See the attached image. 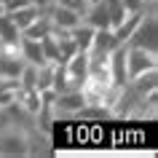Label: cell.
<instances>
[{
  "label": "cell",
  "mask_w": 158,
  "mask_h": 158,
  "mask_svg": "<svg viewBox=\"0 0 158 158\" xmlns=\"http://www.w3.org/2000/svg\"><path fill=\"white\" fill-rule=\"evenodd\" d=\"M139 19H142V14H129V16H126L123 22L113 30L115 40H118V43H126V40H129V38H131V32L137 30V24H139Z\"/></svg>",
  "instance_id": "cell-11"
},
{
  "label": "cell",
  "mask_w": 158,
  "mask_h": 158,
  "mask_svg": "<svg viewBox=\"0 0 158 158\" xmlns=\"http://www.w3.org/2000/svg\"><path fill=\"white\" fill-rule=\"evenodd\" d=\"M48 3H54V0H48Z\"/></svg>",
  "instance_id": "cell-15"
},
{
  "label": "cell",
  "mask_w": 158,
  "mask_h": 158,
  "mask_svg": "<svg viewBox=\"0 0 158 158\" xmlns=\"http://www.w3.org/2000/svg\"><path fill=\"white\" fill-rule=\"evenodd\" d=\"M158 67V56L156 51H145L137 46H126V75L131 81L134 75L145 73V70H156Z\"/></svg>",
  "instance_id": "cell-2"
},
{
  "label": "cell",
  "mask_w": 158,
  "mask_h": 158,
  "mask_svg": "<svg viewBox=\"0 0 158 158\" xmlns=\"http://www.w3.org/2000/svg\"><path fill=\"white\" fill-rule=\"evenodd\" d=\"M48 19H51V27L56 30H73L78 22H81V14L64 8V6H56V3H48Z\"/></svg>",
  "instance_id": "cell-5"
},
{
  "label": "cell",
  "mask_w": 158,
  "mask_h": 158,
  "mask_svg": "<svg viewBox=\"0 0 158 158\" xmlns=\"http://www.w3.org/2000/svg\"><path fill=\"white\" fill-rule=\"evenodd\" d=\"M54 3H56V6H64V8H70V11H75V14H81V16H83L86 8L91 6L89 0H54Z\"/></svg>",
  "instance_id": "cell-12"
},
{
  "label": "cell",
  "mask_w": 158,
  "mask_h": 158,
  "mask_svg": "<svg viewBox=\"0 0 158 158\" xmlns=\"http://www.w3.org/2000/svg\"><path fill=\"white\" fill-rule=\"evenodd\" d=\"M86 105L83 91L81 89H70V91H59L54 97V115H78V110Z\"/></svg>",
  "instance_id": "cell-3"
},
{
  "label": "cell",
  "mask_w": 158,
  "mask_h": 158,
  "mask_svg": "<svg viewBox=\"0 0 158 158\" xmlns=\"http://www.w3.org/2000/svg\"><path fill=\"white\" fill-rule=\"evenodd\" d=\"M70 38L75 40L78 51H89V46H91V38H94V27H89L86 22H78V24L70 30Z\"/></svg>",
  "instance_id": "cell-10"
},
{
  "label": "cell",
  "mask_w": 158,
  "mask_h": 158,
  "mask_svg": "<svg viewBox=\"0 0 158 158\" xmlns=\"http://www.w3.org/2000/svg\"><path fill=\"white\" fill-rule=\"evenodd\" d=\"M22 30L11 22L8 14H0V46H19Z\"/></svg>",
  "instance_id": "cell-8"
},
{
  "label": "cell",
  "mask_w": 158,
  "mask_h": 158,
  "mask_svg": "<svg viewBox=\"0 0 158 158\" xmlns=\"http://www.w3.org/2000/svg\"><path fill=\"white\" fill-rule=\"evenodd\" d=\"M19 54H22V59H24L27 64H43L46 62L40 40H32V38H24V35L19 40Z\"/></svg>",
  "instance_id": "cell-6"
},
{
  "label": "cell",
  "mask_w": 158,
  "mask_h": 158,
  "mask_svg": "<svg viewBox=\"0 0 158 158\" xmlns=\"http://www.w3.org/2000/svg\"><path fill=\"white\" fill-rule=\"evenodd\" d=\"M40 11H43V8H38V6H32V3H27V6H22V8H16V11H6V14H8L11 22H14V24H16L19 30L24 32L27 27H30L35 19L40 16Z\"/></svg>",
  "instance_id": "cell-7"
},
{
  "label": "cell",
  "mask_w": 158,
  "mask_h": 158,
  "mask_svg": "<svg viewBox=\"0 0 158 158\" xmlns=\"http://www.w3.org/2000/svg\"><path fill=\"white\" fill-rule=\"evenodd\" d=\"M115 46H121V43L115 40L113 30H94V38H91L89 51H105V54H110Z\"/></svg>",
  "instance_id": "cell-9"
},
{
  "label": "cell",
  "mask_w": 158,
  "mask_h": 158,
  "mask_svg": "<svg viewBox=\"0 0 158 158\" xmlns=\"http://www.w3.org/2000/svg\"><path fill=\"white\" fill-rule=\"evenodd\" d=\"M0 14H6V6H3V3H0Z\"/></svg>",
  "instance_id": "cell-13"
},
{
  "label": "cell",
  "mask_w": 158,
  "mask_h": 158,
  "mask_svg": "<svg viewBox=\"0 0 158 158\" xmlns=\"http://www.w3.org/2000/svg\"><path fill=\"white\" fill-rule=\"evenodd\" d=\"M126 46H137V48H145V51L158 48V16L156 14H142L139 24L131 32V38L126 40Z\"/></svg>",
  "instance_id": "cell-1"
},
{
  "label": "cell",
  "mask_w": 158,
  "mask_h": 158,
  "mask_svg": "<svg viewBox=\"0 0 158 158\" xmlns=\"http://www.w3.org/2000/svg\"><path fill=\"white\" fill-rule=\"evenodd\" d=\"M110 78L115 86H126L129 83V75H126V43L115 46L110 51Z\"/></svg>",
  "instance_id": "cell-4"
},
{
  "label": "cell",
  "mask_w": 158,
  "mask_h": 158,
  "mask_svg": "<svg viewBox=\"0 0 158 158\" xmlns=\"http://www.w3.org/2000/svg\"><path fill=\"white\" fill-rule=\"evenodd\" d=\"M0 3H3V6H6V3H8V0H0Z\"/></svg>",
  "instance_id": "cell-14"
}]
</instances>
